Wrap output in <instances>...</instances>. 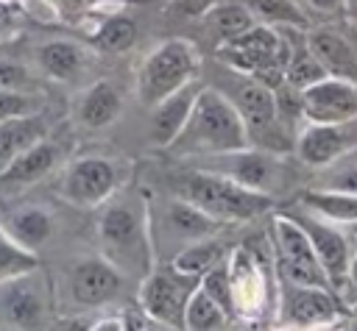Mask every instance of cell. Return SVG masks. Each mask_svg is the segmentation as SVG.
Listing matches in <instances>:
<instances>
[{
    "label": "cell",
    "instance_id": "13",
    "mask_svg": "<svg viewBox=\"0 0 357 331\" xmlns=\"http://www.w3.org/2000/svg\"><path fill=\"white\" fill-rule=\"evenodd\" d=\"M226 270H229V281H231L234 314L248 317V320L265 314L271 289H268V275H265L262 259L248 245H240L231 250Z\"/></svg>",
    "mask_w": 357,
    "mask_h": 331
},
{
    "label": "cell",
    "instance_id": "33",
    "mask_svg": "<svg viewBox=\"0 0 357 331\" xmlns=\"http://www.w3.org/2000/svg\"><path fill=\"white\" fill-rule=\"evenodd\" d=\"M318 186L321 189H335V192H354L357 195V147L346 150L335 161L318 170Z\"/></svg>",
    "mask_w": 357,
    "mask_h": 331
},
{
    "label": "cell",
    "instance_id": "12",
    "mask_svg": "<svg viewBox=\"0 0 357 331\" xmlns=\"http://www.w3.org/2000/svg\"><path fill=\"white\" fill-rule=\"evenodd\" d=\"M279 314L284 325H296L307 331V328L335 325L343 317V306L335 289L279 281Z\"/></svg>",
    "mask_w": 357,
    "mask_h": 331
},
{
    "label": "cell",
    "instance_id": "46",
    "mask_svg": "<svg viewBox=\"0 0 357 331\" xmlns=\"http://www.w3.org/2000/svg\"><path fill=\"white\" fill-rule=\"evenodd\" d=\"M279 331H304V328H296V325H284V323H282V328H279Z\"/></svg>",
    "mask_w": 357,
    "mask_h": 331
},
{
    "label": "cell",
    "instance_id": "1",
    "mask_svg": "<svg viewBox=\"0 0 357 331\" xmlns=\"http://www.w3.org/2000/svg\"><path fill=\"white\" fill-rule=\"evenodd\" d=\"M100 256L109 259L120 273L145 275L156 264L151 209L142 197L112 195L98 217Z\"/></svg>",
    "mask_w": 357,
    "mask_h": 331
},
{
    "label": "cell",
    "instance_id": "5",
    "mask_svg": "<svg viewBox=\"0 0 357 331\" xmlns=\"http://www.w3.org/2000/svg\"><path fill=\"white\" fill-rule=\"evenodd\" d=\"M220 92L240 111L245 131H248V142L254 147H262L271 153H287L293 147L296 136H290V128L282 122L276 111V95L271 86L231 70L229 89H220Z\"/></svg>",
    "mask_w": 357,
    "mask_h": 331
},
{
    "label": "cell",
    "instance_id": "4",
    "mask_svg": "<svg viewBox=\"0 0 357 331\" xmlns=\"http://www.w3.org/2000/svg\"><path fill=\"white\" fill-rule=\"evenodd\" d=\"M218 58L226 64V70H234L276 89L284 83L287 36L282 28H268L257 22L245 33L218 45Z\"/></svg>",
    "mask_w": 357,
    "mask_h": 331
},
{
    "label": "cell",
    "instance_id": "15",
    "mask_svg": "<svg viewBox=\"0 0 357 331\" xmlns=\"http://www.w3.org/2000/svg\"><path fill=\"white\" fill-rule=\"evenodd\" d=\"M301 114L307 122H351L357 120V83L324 75L301 89Z\"/></svg>",
    "mask_w": 357,
    "mask_h": 331
},
{
    "label": "cell",
    "instance_id": "18",
    "mask_svg": "<svg viewBox=\"0 0 357 331\" xmlns=\"http://www.w3.org/2000/svg\"><path fill=\"white\" fill-rule=\"evenodd\" d=\"M307 45L326 75L357 83V45L346 33L329 25L307 28Z\"/></svg>",
    "mask_w": 357,
    "mask_h": 331
},
{
    "label": "cell",
    "instance_id": "45",
    "mask_svg": "<svg viewBox=\"0 0 357 331\" xmlns=\"http://www.w3.org/2000/svg\"><path fill=\"white\" fill-rule=\"evenodd\" d=\"M145 331H176V328H167V325H159V323H151V320H148Z\"/></svg>",
    "mask_w": 357,
    "mask_h": 331
},
{
    "label": "cell",
    "instance_id": "3",
    "mask_svg": "<svg viewBox=\"0 0 357 331\" xmlns=\"http://www.w3.org/2000/svg\"><path fill=\"white\" fill-rule=\"evenodd\" d=\"M173 192L190 203H195L201 211L212 214L215 220L226 223H248L271 211L273 197L257 189H248L215 170H190L173 178Z\"/></svg>",
    "mask_w": 357,
    "mask_h": 331
},
{
    "label": "cell",
    "instance_id": "38",
    "mask_svg": "<svg viewBox=\"0 0 357 331\" xmlns=\"http://www.w3.org/2000/svg\"><path fill=\"white\" fill-rule=\"evenodd\" d=\"M28 81L31 75L20 61L0 56V89H25Z\"/></svg>",
    "mask_w": 357,
    "mask_h": 331
},
{
    "label": "cell",
    "instance_id": "22",
    "mask_svg": "<svg viewBox=\"0 0 357 331\" xmlns=\"http://www.w3.org/2000/svg\"><path fill=\"white\" fill-rule=\"evenodd\" d=\"M0 286H3V312L8 323L22 331H36L45 317V300L39 295V286L31 284L28 275H20Z\"/></svg>",
    "mask_w": 357,
    "mask_h": 331
},
{
    "label": "cell",
    "instance_id": "35",
    "mask_svg": "<svg viewBox=\"0 0 357 331\" xmlns=\"http://www.w3.org/2000/svg\"><path fill=\"white\" fill-rule=\"evenodd\" d=\"M198 286L215 300V303H220L223 309H226V314L229 317H234V300H231V281H229V270H226V264L220 261V264H215L209 273H204L201 278H198Z\"/></svg>",
    "mask_w": 357,
    "mask_h": 331
},
{
    "label": "cell",
    "instance_id": "42",
    "mask_svg": "<svg viewBox=\"0 0 357 331\" xmlns=\"http://www.w3.org/2000/svg\"><path fill=\"white\" fill-rule=\"evenodd\" d=\"M346 292H351V300L357 303V245H354V253H351V261H349V275H346L343 295Z\"/></svg>",
    "mask_w": 357,
    "mask_h": 331
},
{
    "label": "cell",
    "instance_id": "36",
    "mask_svg": "<svg viewBox=\"0 0 357 331\" xmlns=\"http://www.w3.org/2000/svg\"><path fill=\"white\" fill-rule=\"evenodd\" d=\"M42 111V97L25 89H0V122Z\"/></svg>",
    "mask_w": 357,
    "mask_h": 331
},
{
    "label": "cell",
    "instance_id": "6",
    "mask_svg": "<svg viewBox=\"0 0 357 331\" xmlns=\"http://www.w3.org/2000/svg\"><path fill=\"white\" fill-rule=\"evenodd\" d=\"M201 56L190 39H165L156 45L137 72V97L142 106H156L170 92L198 81Z\"/></svg>",
    "mask_w": 357,
    "mask_h": 331
},
{
    "label": "cell",
    "instance_id": "31",
    "mask_svg": "<svg viewBox=\"0 0 357 331\" xmlns=\"http://www.w3.org/2000/svg\"><path fill=\"white\" fill-rule=\"evenodd\" d=\"M229 314L220 303H215L198 284L192 286L187 303H184V323L181 331H220L226 325Z\"/></svg>",
    "mask_w": 357,
    "mask_h": 331
},
{
    "label": "cell",
    "instance_id": "21",
    "mask_svg": "<svg viewBox=\"0 0 357 331\" xmlns=\"http://www.w3.org/2000/svg\"><path fill=\"white\" fill-rule=\"evenodd\" d=\"M120 111H123V95L112 81L89 83L75 103V120L89 131L112 125L120 117Z\"/></svg>",
    "mask_w": 357,
    "mask_h": 331
},
{
    "label": "cell",
    "instance_id": "9",
    "mask_svg": "<svg viewBox=\"0 0 357 331\" xmlns=\"http://www.w3.org/2000/svg\"><path fill=\"white\" fill-rule=\"evenodd\" d=\"M123 184V172L117 161L106 156H81L73 159L61 178V197L78 209L103 206L112 195H117Z\"/></svg>",
    "mask_w": 357,
    "mask_h": 331
},
{
    "label": "cell",
    "instance_id": "37",
    "mask_svg": "<svg viewBox=\"0 0 357 331\" xmlns=\"http://www.w3.org/2000/svg\"><path fill=\"white\" fill-rule=\"evenodd\" d=\"M148 325V317L142 312H134V309H126L120 314H112V317H100L95 320L89 328L84 331H145Z\"/></svg>",
    "mask_w": 357,
    "mask_h": 331
},
{
    "label": "cell",
    "instance_id": "10",
    "mask_svg": "<svg viewBox=\"0 0 357 331\" xmlns=\"http://www.w3.org/2000/svg\"><path fill=\"white\" fill-rule=\"evenodd\" d=\"M212 159V164H206L204 170H215L248 189L265 192L273 197L276 189H282L287 167L282 161V153H271L262 147H243V150H231V153H220V156H206Z\"/></svg>",
    "mask_w": 357,
    "mask_h": 331
},
{
    "label": "cell",
    "instance_id": "44",
    "mask_svg": "<svg viewBox=\"0 0 357 331\" xmlns=\"http://www.w3.org/2000/svg\"><path fill=\"white\" fill-rule=\"evenodd\" d=\"M340 331H357V312H354V314H349V320L340 325Z\"/></svg>",
    "mask_w": 357,
    "mask_h": 331
},
{
    "label": "cell",
    "instance_id": "40",
    "mask_svg": "<svg viewBox=\"0 0 357 331\" xmlns=\"http://www.w3.org/2000/svg\"><path fill=\"white\" fill-rule=\"evenodd\" d=\"M218 0H170V8L187 19H201Z\"/></svg>",
    "mask_w": 357,
    "mask_h": 331
},
{
    "label": "cell",
    "instance_id": "43",
    "mask_svg": "<svg viewBox=\"0 0 357 331\" xmlns=\"http://www.w3.org/2000/svg\"><path fill=\"white\" fill-rule=\"evenodd\" d=\"M346 14H349V19L357 25V0H346Z\"/></svg>",
    "mask_w": 357,
    "mask_h": 331
},
{
    "label": "cell",
    "instance_id": "8",
    "mask_svg": "<svg viewBox=\"0 0 357 331\" xmlns=\"http://www.w3.org/2000/svg\"><path fill=\"white\" fill-rule=\"evenodd\" d=\"M195 284L198 281L178 275L170 264L167 267L153 264L142 275V281H139V292H137L139 312L151 323H159V325H167V328L181 331L184 303H187V298H190V292H192Z\"/></svg>",
    "mask_w": 357,
    "mask_h": 331
},
{
    "label": "cell",
    "instance_id": "30",
    "mask_svg": "<svg viewBox=\"0 0 357 331\" xmlns=\"http://www.w3.org/2000/svg\"><path fill=\"white\" fill-rule=\"evenodd\" d=\"M220 261H223V248L212 236L198 239V242H190V245H184L181 250H176L170 256V267L178 275L192 278V281H198L204 273H209Z\"/></svg>",
    "mask_w": 357,
    "mask_h": 331
},
{
    "label": "cell",
    "instance_id": "26",
    "mask_svg": "<svg viewBox=\"0 0 357 331\" xmlns=\"http://www.w3.org/2000/svg\"><path fill=\"white\" fill-rule=\"evenodd\" d=\"M298 206H304L307 211H312L335 225H357V195L354 192L310 186L298 195Z\"/></svg>",
    "mask_w": 357,
    "mask_h": 331
},
{
    "label": "cell",
    "instance_id": "20",
    "mask_svg": "<svg viewBox=\"0 0 357 331\" xmlns=\"http://www.w3.org/2000/svg\"><path fill=\"white\" fill-rule=\"evenodd\" d=\"M61 150L56 142H50L47 136L36 145H31L28 150H22L20 156H14L3 170H0V189L8 192H20L25 186H33L36 181H42L45 175L53 172V167L59 164Z\"/></svg>",
    "mask_w": 357,
    "mask_h": 331
},
{
    "label": "cell",
    "instance_id": "25",
    "mask_svg": "<svg viewBox=\"0 0 357 331\" xmlns=\"http://www.w3.org/2000/svg\"><path fill=\"white\" fill-rule=\"evenodd\" d=\"M0 223L8 231V236L14 242H20L22 248H28V250H39L53 236V217H50V211L39 209V206L14 209Z\"/></svg>",
    "mask_w": 357,
    "mask_h": 331
},
{
    "label": "cell",
    "instance_id": "14",
    "mask_svg": "<svg viewBox=\"0 0 357 331\" xmlns=\"http://www.w3.org/2000/svg\"><path fill=\"white\" fill-rule=\"evenodd\" d=\"M357 147V120L351 122H307L293 142L301 164L321 170L346 150Z\"/></svg>",
    "mask_w": 357,
    "mask_h": 331
},
{
    "label": "cell",
    "instance_id": "17",
    "mask_svg": "<svg viewBox=\"0 0 357 331\" xmlns=\"http://www.w3.org/2000/svg\"><path fill=\"white\" fill-rule=\"evenodd\" d=\"M223 228L220 220H215L212 214L201 211L195 203L173 195L165 209H162V217H159V231L153 228V245L159 239H170L173 245L178 242H198V239H206V236H215L218 231Z\"/></svg>",
    "mask_w": 357,
    "mask_h": 331
},
{
    "label": "cell",
    "instance_id": "32",
    "mask_svg": "<svg viewBox=\"0 0 357 331\" xmlns=\"http://www.w3.org/2000/svg\"><path fill=\"white\" fill-rule=\"evenodd\" d=\"M36 267H39V253L14 242L0 223V284L14 281L20 275H31Z\"/></svg>",
    "mask_w": 357,
    "mask_h": 331
},
{
    "label": "cell",
    "instance_id": "16",
    "mask_svg": "<svg viewBox=\"0 0 357 331\" xmlns=\"http://www.w3.org/2000/svg\"><path fill=\"white\" fill-rule=\"evenodd\" d=\"M123 286V273L103 256L75 259L70 267V298L84 309L106 306Z\"/></svg>",
    "mask_w": 357,
    "mask_h": 331
},
{
    "label": "cell",
    "instance_id": "24",
    "mask_svg": "<svg viewBox=\"0 0 357 331\" xmlns=\"http://www.w3.org/2000/svg\"><path fill=\"white\" fill-rule=\"evenodd\" d=\"M39 67L53 81H73L86 67V47L73 39H50L39 47Z\"/></svg>",
    "mask_w": 357,
    "mask_h": 331
},
{
    "label": "cell",
    "instance_id": "28",
    "mask_svg": "<svg viewBox=\"0 0 357 331\" xmlns=\"http://www.w3.org/2000/svg\"><path fill=\"white\" fill-rule=\"evenodd\" d=\"M137 36H139L137 22L123 11H112L89 33V45L95 50H103V53H128L134 47Z\"/></svg>",
    "mask_w": 357,
    "mask_h": 331
},
{
    "label": "cell",
    "instance_id": "19",
    "mask_svg": "<svg viewBox=\"0 0 357 331\" xmlns=\"http://www.w3.org/2000/svg\"><path fill=\"white\" fill-rule=\"evenodd\" d=\"M201 86H204L201 81H192V83L170 92L167 97H162L156 106H151L153 108L151 122H148L151 145H156L162 150H167L173 145V139L181 134V128H184V122H187V117L192 111V103H195Z\"/></svg>",
    "mask_w": 357,
    "mask_h": 331
},
{
    "label": "cell",
    "instance_id": "34",
    "mask_svg": "<svg viewBox=\"0 0 357 331\" xmlns=\"http://www.w3.org/2000/svg\"><path fill=\"white\" fill-rule=\"evenodd\" d=\"M50 11L64 22H84L86 17L98 14L109 6H128V3H151V0H45Z\"/></svg>",
    "mask_w": 357,
    "mask_h": 331
},
{
    "label": "cell",
    "instance_id": "2",
    "mask_svg": "<svg viewBox=\"0 0 357 331\" xmlns=\"http://www.w3.org/2000/svg\"><path fill=\"white\" fill-rule=\"evenodd\" d=\"M248 131L234 103L218 86H201L181 134L167 147L178 156H220L248 147Z\"/></svg>",
    "mask_w": 357,
    "mask_h": 331
},
{
    "label": "cell",
    "instance_id": "23",
    "mask_svg": "<svg viewBox=\"0 0 357 331\" xmlns=\"http://www.w3.org/2000/svg\"><path fill=\"white\" fill-rule=\"evenodd\" d=\"M47 134H50V125L45 120V111L3 120L0 122V170L14 156H20L22 150H28L31 145L42 142Z\"/></svg>",
    "mask_w": 357,
    "mask_h": 331
},
{
    "label": "cell",
    "instance_id": "27",
    "mask_svg": "<svg viewBox=\"0 0 357 331\" xmlns=\"http://www.w3.org/2000/svg\"><path fill=\"white\" fill-rule=\"evenodd\" d=\"M201 19H204L206 31L212 33V39H215L218 45H223V42H229V39H234V36L245 33L251 25H257V22H254V17H251V11L245 8V3H243V0L215 3V6L201 17Z\"/></svg>",
    "mask_w": 357,
    "mask_h": 331
},
{
    "label": "cell",
    "instance_id": "11",
    "mask_svg": "<svg viewBox=\"0 0 357 331\" xmlns=\"http://www.w3.org/2000/svg\"><path fill=\"white\" fill-rule=\"evenodd\" d=\"M287 214L304 228V234H307V239H310V245H312V250H315V256H318V261H321L332 289L340 295L343 286H346L349 261H351V253H354L351 239L340 231V225H335V223L307 211L304 206H298V209H293Z\"/></svg>",
    "mask_w": 357,
    "mask_h": 331
},
{
    "label": "cell",
    "instance_id": "39",
    "mask_svg": "<svg viewBox=\"0 0 357 331\" xmlns=\"http://www.w3.org/2000/svg\"><path fill=\"white\" fill-rule=\"evenodd\" d=\"M301 8L307 11V17H324V19H332V17H343L346 14V0H298Z\"/></svg>",
    "mask_w": 357,
    "mask_h": 331
},
{
    "label": "cell",
    "instance_id": "41",
    "mask_svg": "<svg viewBox=\"0 0 357 331\" xmlns=\"http://www.w3.org/2000/svg\"><path fill=\"white\" fill-rule=\"evenodd\" d=\"M14 28H17V11H14L11 3L0 0V42H3Z\"/></svg>",
    "mask_w": 357,
    "mask_h": 331
},
{
    "label": "cell",
    "instance_id": "7",
    "mask_svg": "<svg viewBox=\"0 0 357 331\" xmlns=\"http://www.w3.org/2000/svg\"><path fill=\"white\" fill-rule=\"evenodd\" d=\"M271 245H273V261L279 281L298 284V286H326L332 289L304 228L287 214L279 211L271 220Z\"/></svg>",
    "mask_w": 357,
    "mask_h": 331
},
{
    "label": "cell",
    "instance_id": "29",
    "mask_svg": "<svg viewBox=\"0 0 357 331\" xmlns=\"http://www.w3.org/2000/svg\"><path fill=\"white\" fill-rule=\"evenodd\" d=\"M245 8L251 11L254 22L268 25V28H312L307 11L301 8L298 0H243Z\"/></svg>",
    "mask_w": 357,
    "mask_h": 331
}]
</instances>
